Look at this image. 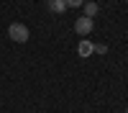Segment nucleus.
<instances>
[{
    "label": "nucleus",
    "mask_w": 128,
    "mask_h": 113,
    "mask_svg": "<svg viewBox=\"0 0 128 113\" xmlns=\"http://www.w3.org/2000/svg\"><path fill=\"white\" fill-rule=\"evenodd\" d=\"M95 51H98V54H105V51H108V46H105V44H95Z\"/></svg>",
    "instance_id": "obj_7"
},
{
    "label": "nucleus",
    "mask_w": 128,
    "mask_h": 113,
    "mask_svg": "<svg viewBox=\"0 0 128 113\" xmlns=\"http://www.w3.org/2000/svg\"><path fill=\"white\" fill-rule=\"evenodd\" d=\"M8 36L13 39V41H18V44H26L31 34H28V26H23V23H18V21H16V23L8 26Z\"/></svg>",
    "instance_id": "obj_1"
},
{
    "label": "nucleus",
    "mask_w": 128,
    "mask_h": 113,
    "mask_svg": "<svg viewBox=\"0 0 128 113\" xmlns=\"http://www.w3.org/2000/svg\"><path fill=\"white\" fill-rule=\"evenodd\" d=\"M77 51H80V57H90L92 51H95V44H90L87 39H82V41H80V46H77Z\"/></svg>",
    "instance_id": "obj_5"
},
{
    "label": "nucleus",
    "mask_w": 128,
    "mask_h": 113,
    "mask_svg": "<svg viewBox=\"0 0 128 113\" xmlns=\"http://www.w3.org/2000/svg\"><path fill=\"white\" fill-rule=\"evenodd\" d=\"M84 5V0H67V8H80Z\"/></svg>",
    "instance_id": "obj_6"
},
{
    "label": "nucleus",
    "mask_w": 128,
    "mask_h": 113,
    "mask_svg": "<svg viewBox=\"0 0 128 113\" xmlns=\"http://www.w3.org/2000/svg\"><path fill=\"white\" fill-rule=\"evenodd\" d=\"M92 28H95V23H92V18H84V16H80L77 21H74V31L84 39L87 34H92Z\"/></svg>",
    "instance_id": "obj_2"
},
{
    "label": "nucleus",
    "mask_w": 128,
    "mask_h": 113,
    "mask_svg": "<svg viewBox=\"0 0 128 113\" xmlns=\"http://www.w3.org/2000/svg\"><path fill=\"white\" fill-rule=\"evenodd\" d=\"M126 113H128V108H126Z\"/></svg>",
    "instance_id": "obj_8"
},
{
    "label": "nucleus",
    "mask_w": 128,
    "mask_h": 113,
    "mask_svg": "<svg viewBox=\"0 0 128 113\" xmlns=\"http://www.w3.org/2000/svg\"><path fill=\"white\" fill-rule=\"evenodd\" d=\"M98 13H100V5H98V3H84V5H82V16H84V18H95Z\"/></svg>",
    "instance_id": "obj_3"
},
{
    "label": "nucleus",
    "mask_w": 128,
    "mask_h": 113,
    "mask_svg": "<svg viewBox=\"0 0 128 113\" xmlns=\"http://www.w3.org/2000/svg\"><path fill=\"white\" fill-rule=\"evenodd\" d=\"M46 5L51 13H64L67 10V0H46Z\"/></svg>",
    "instance_id": "obj_4"
}]
</instances>
